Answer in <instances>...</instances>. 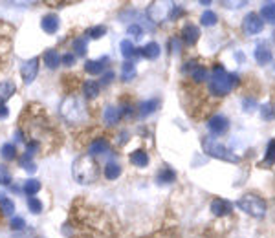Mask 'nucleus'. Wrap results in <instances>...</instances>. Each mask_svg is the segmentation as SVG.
Segmentation results:
<instances>
[{"mask_svg": "<svg viewBox=\"0 0 275 238\" xmlns=\"http://www.w3.org/2000/svg\"><path fill=\"white\" fill-rule=\"evenodd\" d=\"M273 43H275V31H273Z\"/></svg>", "mask_w": 275, "mask_h": 238, "instance_id": "obj_48", "label": "nucleus"}, {"mask_svg": "<svg viewBox=\"0 0 275 238\" xmlns=\"http://www.w3.org/2000/svg\"><path fill=\"white\" fill-rule=\"evenodd\" d=\"M255 61L259 62V64H268V62L271 61V50L266 46L264 43L257 44V48H255Z\"/></svg>", "mask_w": 275, "mask_h": 238, "instance_id": "obj_19", "label": "nucleus"}, {"mask_svg": "<svg viewBox=\"0 0 275 238\" xmlns=\"http://www.w3.org/2000/svg\"><path fill=\"white\" fill-rule=\"evenodd\" d=\"M136 64L132 61H125L123 64H121V79L125 83H129V81H132L136 77Z\"/></svg>", "mask_w": 275, "mask_h": 238, "instance_id": "obj_26", "label": "nucleus"}, {"mask_svg": "<svg viewBox=\"0 0 275 238\" xmlns=\"http://www.w3.org/2000/svg\"><path fill=\"white\" fill-rule=\"evenodd\" d=\"M110 152V143L106 141L105 138H97L90 143L88 147V156H101V154H108Z\"/></svg>", "mask_w": 275, "mask_h": 238, "instance_id": "obj_11", "label": "nucleus"}, {"mask_svg": "<svg viewBox=\"0 0 275 238\" xmlns=\"http://www.w3.org/2000/svg\"><path fill=\"white\" fill-rule=\"evenodd\" d=\"M41 189H43V185H41V181L37 180V178H29V180H26L24 187H22V190H24L28 196H35Z\"/></svg>", "mask_w": 275, "mask_h": 238, "instance_id": "obj_30", "label": "nucleus"}, {"mask_svg": "<svg viewBox=\"0 0 275 238\" xmlns=\"http://www.w3.org/2000/svg\"><path fill=\"white\" fill-rule=\"evenodd\" d=\"M158 183L160 185H169V183H173L174 180H176V172L171 169V167H164L162 171L158 172Z\"/></svg>", "mask_w": 275, "mask_h": 238, "instance_id": "obj_24", "label": "nucleus"}, {"mask_svg": "<svg viewBox=\"0 0 275 238\" xmlns=\"http://www.w3.org/2000/svg\"><path fill=\"white\" fill-rule=\"evenodd\" d=\"M248 2H244V0H242V2H224V6H226V8H242V6H246Z\"/></svg>", "mask_w": 275, "mask_h": 238, "instance_id": "obj_44", "label": "nucleus"}, {"mask_svg": "<svg viewBox=\"0 0 275 238\" xmlns=\"http://www.w3.org/2000/svg\"><path fill=\"white\" fill-rule=\"evenodd\" d=\"M99 92H101L99 83L92 81V79H88V81L83 83V94H85L87 99H96L97 95H99Z\"/></svg>", "mask_w": 275, "mask_h": 238, "instance_id": "obj_20", "label": "nucleus"}, {"mask_svg": "<svg viewBox=\"0 0 275 238\" xmlns=\"http://www.w3.org/2000/svg\"><path fill=\"white\" fill-rule=\"evenodd\" d=\"M8 115H10V110H8V106L0 105V119H6Z\"/></svg>", "mask_w": 275, "mask_h": 238, "instance_id": "obj_45", "label": "nucleus"}, {"mask_svg": "<svg viewBox=\"0 0 275 238\" xmlns=\"http://www.w3.org/2000/svg\"><path fill=\"white\" fill-rule=\"evenodd\" d=\"M39 62H41L39 57H33L20 66V77H22V81L26 85H31L37 79V75H39Z\"/></svg>", "mask_w": 275, "mask_h": 238, "instance_id": "obj_7", "label": "nucleus"}, {"mask_svg": "<svg viewBox=\"0 0 275 238\" xmlns=\"http://www.w3.org/2000/svg\"><path fill=\"white\" fill-rule=\"evenodd\" d=\"M11 183V174L6 171L4 167H0V185H10Z\"/></svg>", "mask_w": 275, "mask_h": 238, "instance_id": "obj_40", "label": "nucleus"}, {"mask_svg": "<svg viewBox=\"0 0 275 238\" xmlns=\"http://www.w3.org/2000/svg\"><path fill=\"white\" fill-rule=\"evenodd\" d=\"M262 28H264V22H262V19L257 13L246 15V17H244V20H242V31H244L246 35L261 33Z\"/></svg>", "mask_w": 275, "mask_h": 238, "instance_id": "obj_8", "label": "nucleus"}, {"mask_svg": "<svg viewBox=\"0 0 275 238\" xmlns=\"http://www.w3.org/2000/svg\"><path fill=\"white\" fill-rule=\"evenodd\" d=\"M11 229L13 231H22L24 229V225H26V222H24V218H20V216H15V218H11Z\"/></svg>", "mask_w": 275, "mask_h": 238, "instance_id": "obj_39", "label": "nucleus"}, {"mask_svg": "<svg viewBox=\"0 0 275 238\" xmlns=\"http://www.w3.org/2000/svg\"><path fill=\"white\" fill-rule=\"evenodd\" d=\"M121 117H123L121 106H106L105 112H103V119H105L106 125H116V123H120Z\"/></svg>", "mask_w": 275, "mask_h": 238, "instance_id": "obj_15", "label": "nucleus"}, {"mask_svg": "<svg viewBox=\"0 0 275 238\" xmlns=\"http://www.w3.org/2000/svg\"><path fill=\"white\" fill-rule=\"evenodd\" d=\"M59 17L57 15H53V13H48V15H44L43 19H41V28H43L44 33H48V35H55L59 31Z\"/></svg>", "mask_w": 275, "mask_h": 238, "instance_id": "obj_10", "label": "nucleus"}, {"mask_svg": "<svg viewBox=\"0 0 275 238\" xmlns=\"http://www.w3.org/2000/svg\"><path fill=\"white\" fill-rule=\"evenodd\" d=\"M237 207L244 211L246 214H250V216H253V218H262L266 214V202L255 194L241 196L239 202H237Z\"/></svg>", "mask_w": 275, "mask_h": 238, "instance_id": "obj_5", "label": "nucleus"}, {"mask_svg": "<svg viewBox=\"0 0 275 238\" xmlns=\"http://www.w3.org/2000/svg\"><path fill=\"white\" fill-rule=\"evenodd\" d=\"M37 238H43V236H37Z\"/></svg>", "mask_w": 275, "mask_h": 238, "instance_id": "obj_49", "label": "nucleus"}, {"mask_svg": "<svg viewBox=\"0 0 275 238\" xmlns=\"http://www.w3.org/2000/svg\"><path fill=\"white\" fill-rule=\"evenodd\" d=\"M198 37H200V29H198V26H194V24H185L182 28V41L187 44V46L197 44Z\"/></svg>", "mask_w": 275, "mask_h": 238, "instance_id": "obj_12", "label": "nucleus"}, {"mask_svg": "<svg viewBox=\"0 0 275 238\" xmlns=\"http://www.w3.org/2000/svg\"><path fill=\"white\" fill-rule=\"evenodd\" d=\"M121 165L116 162H108L105 165V169H103V174H105L106 180H117V178L121 176Z\"/></svg>", "mask_w": 275, "mask_h": 238, "instance_id": "obj_22", "label": "nucleus"}, {"mask_svg": "<svg viewBox=\"0 0 275 238\" xmlns=\"http://www.w3.org/2000/svg\"><path fill=\"white\" fill-rule=\"evenodd\" d=\"M131 163L136 167H140V169H143V167L149 165V154L145 152V150H134V152L131 154Z\"/></svg>", "mask_w": 275, "mask_h": 238, "instance_id": "obj_28", "label": "nucleus"}, {"mask_svg": "<svg viewBox=\"0 0 275 238\" xmlns=\"http://www.w3.org/2000/svg\"><path fill=\"white\" fill-rule=\"evenodd\" d=\"M26 148H28V154H31V156H33V154L41 148V143L35 141V139H33V141H28V143H26Z\"/></svg>", "mask_w": 275, "mask_h": 238, "instance_id": "obj_43", "label": "nucleus"}, {"mask_svg": "<svg viewBox=\"0 0 275 238\" xmlns=\"http://www.w3.org/2000/svg\"><path fill=\"white\" fill-rule=\"evenodd\" d=\"M28 209L31 214H41L43 213V202L39 200V198H35V196H28Z\"/></svg>", "mask_w": 275, "mask_h": 238, "instance_id": "obj_33", "label": "nucleus"}, {"mask_svg": "<svg viewBox=\"0 0 275 238\" xmlns=\"http://www.w3.org/2000/svg\"><path fill=\"white\" fill-rule=\"evenodd\" d=\"M73 180L81 183V185H90L99 178V167H97L96 160L92 156H79L72 165Z\"/></svg>", "mask_w": 275, "mask_h": 238, "instance_id": "obj_2", "label": "nucleus"}, {"mask_svg": "<svg viewBox=\"0 0 275 238\" xmlns=\"http://www.w3.org/2000/svg\"><path fill=\"white\" fill-rule=\"evenodd\" d=\"M24 171H28V172H31V174H33V172L37 171V165H35V163H29V165L26 167Z\"/></svg>", "mask_w": 275, "mask_h": 238, "instance_id": "obj_46", "label": "nucleus"}, {"mask_svg": "<svg viewBox=\"0 0 275 238\" xmlns=\"http://www.w3.org/2000/svg\"><path fill=\"white\" fill-rule=\"evenodd\" d=\"M127 33L131 35V37H134V41H140V38L143 37V28H141L140 24H131V26L127 28Z\"/></svg>", "mask_w": 275, "mask_h": 238, "instance_id": "obj_37", "label": "nucleus"}, {"mask_svg": "<svg viewBox=\"0 0 275 238\" xmlns=\"http://www.w3.org/2000/svg\"><path fill=\"white\" fill-rule=\"evenodd\" d=\"M0 211H2V214H4V216H13V213H15V204L10 200V198L2 196V198H0Z\"/></svg>", "mask_w": 275, "mask_h": 238, "instance_id": "obj_32", "label": "nucleus"}, {"mask_svg": "<svg viewBox=\"0 0 275 238\" xmlns=\"http://www.w3.org/2000/svg\"><path fill=\"white\" fill-rule=\"evenodd\" d=\"M72 50H73V55H75V57H85V55H87V50H88L87 38H85V37L73 38Z\"/></svg>", "mask_w": 275, "mask_h": 238, "instance_id": "obj_29", "label": "nucleus"}, {"mask_svg": "<svg viewBox=\"0 0 275 238\" xmlns=\"http://www.w3.org/2000/svg\"><path fill=\"white\" fill-rule=\"evenodd\" d=\"M10 189H11V192H20V187H17V185H10Z\"/></svg>", "mask_w": 275, "mask_h": 238, "instance_id": "obj_47", "label": "nucleus"}, {"mask_svg": "<svg viewBox=\"0 0 275 238\" xmlns=\"http://www.w3.org/2000/svg\"><path fill=\"white\" fill-rule=\"evenodd\" d=\"M43 61L50 70H55V68L61 64V57H59V53L55 52V50H46L43 55Z\"/></svg>", "mask_w": 275, "mask_h": 238, "instance_id": "obj_25", "label": "nucleus"}, {"mask_svg": "<svg viewBox=\"0 0 275 238\" xmlns=\"http://www.w3.org/2000/svg\"><path fill=\"white\" fill-rule=\"evenodd\" d=\"M233 205L229 204L227 200H224V198H215V200L211 202V213L215 214V216H227V214L231 213Z\"/></svg>", "mask_w": 275, "mask_h": 238, "instance_id": "obj_13", "label": "nucleus"}, {"mask_svg": "<svg viewBox=\"0 0 275 238\" xmlns=\"http://www.w3.org/2000/svg\"><path fill=\"white\" fill-rule=\"evenodd\" d=\"M262 19V22H270L275 24V2H264L261 8V15H259Z\"/></svg>", "mask_w": 275, "mask_h": 238, "instance_id": "obj_23", "label": "nucleus"}, {"mask_svg": "<svg viewBox=\"0 0 275 238\" xmlns=\"http://www.w3.org/2000/svg\"><path fill=\"white\" fill-rule=\"evenodd\" d=\"M120 50H121V55H123L125 59H132V57H136V55H140V50H138V48L134 46V43L129 41V38L121 41Z\"/></svg>", "mask_w": 275, "mask_h": 238, "instance_id": "obj_21", "label": "nucleus"}, {"mask_svg": "<svg viewBox=\"0 0 275 238\" xmlns=\"http://www.w3.org/2000/svg\"><path fill=\"white\" fill-rule=\"evenodd\" d=\"M87 35H88V38H92V41H97V38H101L106 35V28L105 26H94V28L87 29Z\"/></svg>", "mask_w": 275, "mask_h": 238, "instance_id": "obj_35", "label": "nucleus"}, {"mask_svg": "<svg viewBox=\"0 0 275 238\" xmlns=\"http://www.w3.org/2000/svg\"><path fill=\"white\" fill-rule=\"evenodd\" d=\"M114 77H116V73L114 71H106V73H103V77H101V83H99V86H108L112 81H114Z\"/></svg>", "mask_w": 275, "mask_h": 238, "instance_id": "obj_41", "label": "nucleus"}, {"mask_svg": "<svg viewBox=\"0 0 275 238\" xmlns=\"http://www.w3.org/2000/svg\"><path fill=\"white\" fill-rule=\"evenodd\" d=\"M140 53L147 59V61H156V59L160 57V53H162V48H160L158 43H149L141 48Z\"/></svg>", "mask_w": 275, "mask_h": 238, "instance_id": "obj_17", "label": "nucleus"}, {"mask_svg": "<svg viewBox=\"0 0 275 238\" xmlns=\"http://www.w3.org/2000/svg\"><path fill=\"white\" fill-rule=\"evenodd\" d=\"M160 106V99L154 97V99H149V101H143L140 105V117H147L150 115L152 112H156V108Z\"/></svg>", "mask_w": 275, "mask_h": 238, "instance_id": "obj_27", "label": "nucleus"}, {"mask_svg": "<svg viewBox=\"0 0 275 238\" xmlns=\"http://www.w3.org/2000/svg\"><path fill=\"white\" fill-rule=\"evenodd\" d=\"M0 156L4 157V162H15L17 157V147L13 143H4L2 148H0Z\"/></svg>", "mask_w": 275, "mask_h": 238, "instance_id": "obj_31", "label": "nucleus"}, {"mask_svg": "<svg viewBox=\"0 0 275 238\" xmlns=\"http://www.w3.org/2000/svg\"><path fill=\"white\" fill-rule=\"evenodd\" d=\"M202 148L206 154H209L211 157H217V160H222V162H231V163L239 162V156H235L224 143H220L217 138H213V136H206L202 139Z\"/></svg>", "mask_w": 275, "mask_h": 238, "instance_id": "obj_4", "label": "nucleus"}, {"mask_svg": "<svg viewBox=\"0 0 275 238\" xmlns=\"http://www.w3.org/2000/svg\"><path fill=\"white\" fill-rule=\"evenodd\" d=\"M261 115L264 119H273L275 117V106L273 105H264L261 106Z\"/></svg>", "mask_w": 275, "mask_h": 238, "instance_id": "obj_38", "label": "nucleus"}, {"mask_svg": "<svg viewBox=\"0 0 275 238\" xmlns=\"http://www.w3.org/2000/svg\"><path fill=\"white\" fill-rule=\"evenodd\" d=\"M59 112H61L64 121L72 125L83 123L88 117L87 106H85V103L79 99L77 95H66L63 103H61V106H59Z\"/></svg>", "mask_w": 275, "mask_h": 238, "instance_id": "obj_3", "label": "nucleus"}, {"mask_svg": "<svg viewBox=\"0 0 275 238\" xmlns=\"http://www.w3.org/2000/svg\"><path fill=\"white\" fill-rule=\"evenodd\" d=\"M237 85H239V79H237L235 73H229L220 64H217V66L213 68V73L208 81V88L213 95H217V97L227 95Z\"/></svg>", "mask_w": 275, "mask_h": 238, "instance_id": "obj_1", "label": "nucleus"}, {"mask_svg": "<svg viewBox=\"0 0 275 238\" xmlns=\"http://www.w3.org/2000/svg\"><path fill=\"white\" fill-rule=\"evenodd\" d=\"M17 92V86L13 81H2L0 83V105H4L6 101H10L13 94Z\"/></svg>", "mask_w": 275, "mask_h": 238, "instance_id": "obj_16", "label": "nucleus"}, {"mask_svg": "<svg viewBox=\"0 0 275 238\" xmlns=\"http://www.w3.org/2000/svg\"><path fill=\"white\" fill-rule=\"evenodd\" d=\"M275 163V139H270V143H268V148H266V157L264 162H262V165H273Z\"/></svg>", "mask_w": 275, "mask_h": 238, "instance_id": "obj_34", "label": "nucleus"}, {"mask_svg": "<svg viewBox=\"0 0 275 238\" xmlns=\"http://www.w3.org/2000/svg\"><path fill=\"white\" fill-rule=\"evenodd\" d=\"M105 62H108V57H101L94 61V59H88L85 62V71L90 73V75H101L103 73V68H105Z\"/></svg>", "mask_w": 275, "mask_h": 238, "instance_id": "obj_14", "label": "nucleus"}, {"mask_svg": "<svg viewBox=\"0 0 275 238\" xmlns=\"http://www.w3.org/2000/svg\"><path fill=\"white\" fill-rule=\"evenodd\" d=\"M173 6L174 4H171V2H154V4L149 6L147 17H149L152 22H162V20H165L171 15Z\"/></svg>", "mask_w": 275, "mask_h": 238, "instance_id": "obj_6", "label": "nucleus"}, {"mask_svg": "<svg viewBox=\"0 0 275 238\" xmlns=\"http://www.w3.org/2000/svg\"><path fill=\"white\" fill-rule=\"evenodd\" d=\"M189 66H187V70L191 71V77H193V81L194 83H202V81H206L208 79V70L204 66H200V64H197V62H187Z\"/></svg>", "mask_w": 275, "mask_h": 238, "instance_id": "obj_18", "label": "nucleus"}, {"mask_svg": "<svg viewBox=\"0 0 275 238\" xmlns=\"http://www.w3.org/2000/svg\"><path fill=\"white\" fill-rule=\"evenodd\" d=\"M200 20H202L204 26H215V24H217V20H218V17H217V13H215V11L208 10V11H204V13H202Z\"/></svg>", "mask_w": 275, "mask_h": 238, "instance_id": "obj_36", "label": "nucleus"}, {"mask_svg": "<svg viewBox=\"0 0 275 238\" xmlns=\"http://www.w3.org/2000/svg\"><path fill=\"white\" fill-rule=\"evenodd\" d=\"M208 129L209 132L215 134V136H222V134H226L227 130H229V121H227V117H224V115L217 114L208 121Z\"/></svg>", "mask_w": 275, "mask_h": 238, "instance_id": "obj_9", "label": "nucleus"}, {"mask_svg": "<svg viewBox=\"0 0 275 238\" xmlns=\"http://www.w3.org/2000/svg\"><path fill=\"white\" fill-rule=\"evenodd\" d=\"M61 62H63L64 66H73L75 64V55L73 53H64L63 57H61Z\"/></svg>", "mask_w": 275, "mask_h": 238, "instance_id": "obj_42", "label": "nucleus"}]
</instances>
